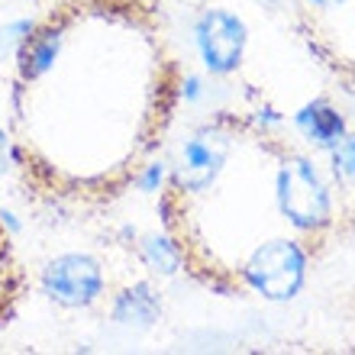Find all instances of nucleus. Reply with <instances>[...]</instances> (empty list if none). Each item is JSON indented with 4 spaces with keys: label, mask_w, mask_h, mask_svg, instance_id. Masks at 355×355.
<instances>
[{
    "label": "nucleus",
    "mask_w": 355,
    "mask_h": 355,
    "mask_svg": "<svg viewBox=\"0 0 355 355\" xmlns=\"http://www.w3.org/2000/svg\"><path fill=\"white\" fill-rule=\"evenodd\" d=\"M184 62L162 0H52L19 39L7 146L23 191L103 210L168 142Z\"/></svg>",
    "instance_id": "obj_1"
},
{
    "label": "nucleus",
    "mask_w": 355,
    "mask_h": 355,
    "mask_svg": "<svg viewBox=\"0 0 355 355\" xmlns=\"http://www.w3.org/2000/svg\"><path fill=\"white\" fill-rule=\"evenodd\" d=\"M159 220L200 288L284 304L355 236V194L336 155L288 123L216 110L178 146Z\"/></svg>",
    "instance_id": "obj_2"
},
{
    "label": "nucleus",
    "mask_w": 355,
    "mask_h": 355,
    "mask_svg": "<svg viewBox=\"0 0 355 355\" xmlns=\"http://www.w3.org/2000/svg\"><path fill=\"white\" fill-rule=\"evenodd\" d=\"M288 7L307 55L355 97V0H288Z\"/></svg>",
    "instance_id": "obj_3"
},
{
    "label": "nucleus",
    "mask_w": 355,
    "mask_h": 355,
    "mask_svg": "<svg viewBox=\"0 0 355 355\" xmlns=\"http://www.w3.org/2000/svg\"><path fill=\"white\" fill-rule=\"evenodd\" d=\"M23 294H26V268L19 262L17 243H13L7 220L0 214V329L17 317Z\"/></svg>",
    "instance_id": "obj_4"
}]
</instances>
